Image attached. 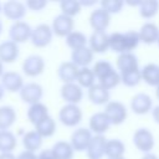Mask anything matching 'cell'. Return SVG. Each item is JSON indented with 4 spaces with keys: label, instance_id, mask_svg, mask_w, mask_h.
<instances>
[{
    "label": "cell",
    "instance_id": "1",
    "mask_svg": "<svg viewBox=\"0 0 159 159\" xmlns=\"http://www.w3.org/2000/svg\"><path fill=\"white\" fill-rule=\"evenodd\" d=\"M82 109L78 104H65L58 112L60 122L66 127H76L82 120Z\"/></svg>",
    "mask_w": 159,
    "mask_h": 159
},
{
    "label": "cell",
    "instance_id": "2",
    "mask_svg": "<svg viewBox=\"0 0 159 159\" xmlns=\"http://www.w3.org/2000/svg\"><path fill=\"white\" fill-rule=\"evenodd\" d=\"M53 37V31L51 25L48 24H39L32 29L31 34V43L35 47H46L47 45L51 43Z\"/></svg>",
    "mask_w": 159,
    "mask_h": 159
},
{
    "label": "cell",
    "instance_id": "3",
    "mask_svg": "<svg viewBox=\"0 0 159 159\" xmlns=\"http://www.w3.org/2000/svg\"><path fill=\"white\" fill-rule=\"evenodd\" d=\"M103 112L108 117L111 124H114V125H119V124L124 123L127 119V116H128L125 106L119 101H109L106 104Z\"/></svg>",
    "mask_w": 159,
    "mask_h": 159
},
{
    "label": "cell",
    "instance_id": "4",
    "mask_svg": "<svg viewBox=\"0 0 159 159\" xmlns=\"http://www.w3.org/2000/svg\"><path fill=\"white\" fill-rule=\"evenodd\" d=\"M133 144L144 154L150 153V150L155 145L154 134L148 128H138L133 134Z\"/></svg>",
    "mask_w": 159,
    "mask_h": 159
},
{
    "label": "cell",
    "instance_id": "5",
    "mask_svg": "<svg viewBox=\"0 0 159 159\" xmlns=\"http://www.w3.org/2000/svg\"><path fill=\"white\" fill-rule=\"evenodd\" d=\"M19 93H20L21 101L31 106V104L41 102V98L43 96V88L37 82H29L24 84V87L21 88Z\"/></svg>",
    "mask_w": 159,
    "mask_h": 159
},
{
    "label": "cell",
    "instance_id": "6",
    "mask_svg": "<svg viewBox=\"0 0 159 159\" xmlns=\"http://www.w3.org/2000/svg\"><path fill=\"white\" fill-rule=\"evenodd\" d=\"M92 138H93V133L89 130V128L81 127L73 130V133L71 134L70 143L75 152H86Z\"/></svg>",
    "mask_w": 159,
    "mask_h": 159
},
{
    "label": "cell",
    "instance_id": "7",
    "mask_svg": "<svg viewBox=\"0 0 159 159\" xmlns=\"http://www.w3.org/2000/svg\"><path fill=\"white\" fill-rule=\"evenodd\" d=\"M51 27H52L53 35L66 39L72 31H75L73 30V27H75L73 17H70V16L63 15V14H58L57 16L53 17Z\"/></svg>",
    "mask_w": 159,
    "mask_h": 159
},
{
    "label": "cell",
    "instance_id": "8",
    "mask_svg": "<svg viewBox=\"0 0 159 159\" xmlns=\"http://www.w3.org/2000/svg\"><path fill=\"white\" fill-rule=\"evenodd\" d=\"M31 34H32V27L24 20L15 21L9 29V37L11 41L16 43H22L29 41L31 39Z\"/></svg>",
    "mask_w": 159,
    "mask_h": 159
},
{
    "label": "cell",
    "instance_id": "9",
    "mask_svg": "<svg viewBox=\"0 0 159 159\" xmlns=\"http://www.w3.org/2000/svg\"><path fill=\"white\" fill-rule=\"evenodd\" d=\"M46 63L41 55H30L22 62V72L29 77H37L45 71Z\"/></svg>",
    "mask_w": 159,
    "mask_h": 159
},
{
    "label": "cell",
    "instance_id": "10",
    "mask_svg": "<svg viewBox=\"0 0 159 159\" xmlns=\"http://www.w3.org/2000/svg\"><path fill=\"white\" fill-rule=\"evenodd\" d=\"M27 7L25 2L19 0H7L2 4V14L5 17L15 21H21L26 15Z\"/></svg>",
    "mask_w": 159,
    "mask_h": 159
},
{
    "label": "cell",
    "instance_id": "11",
    "mask_svg": "<svg viewBox=\"0 0 159 159\" xmlns=\"http://www.w3.org/2000/svg\"><path fill=\"white\" fill-rule=\"evenodd\" d=\"M60 94L67 104H78L83 98V89L80 84L75 83H65L60 89Z\"/></svg>",
    "mask_w": 159,
    "mask_h": 159
},
{
    "label": "cell",
    "instance_id": "12",
    "mask_svg": "<svg viewBox=\"0 0 159 159\" xmlns=\"http://www.w3.org/2000/svg\"><path fill=\"white\" fill-rule=\"evenodd\" d=\"M130 109L135 114H147L153 109V99L149 94L139 92L134 94L130 99Z\"/></svg>",
    "mask_w": 159,
    "mask_h": 159
},
{
    "label": "cell",
    "instance_id": "13",
    "mask_svg": "<svg viewBox=\"0 0 159 159\" xmlns=\"http://www.w3.org/2000/svg\"><path fill=\"white\" fill-rule=\"evenodd\" d=\"M88 47L93 53H104L109 48V35L106 31H93L88 39Z\"/></svg>",
    "mask_w": 159,
    "mask_h": 159
},
{
    "label": "cell",
    "instance_id": "14",
    "mask_svg": "<svg viewBox=\"0 0 159 159\" xmlns=\"http://www.w3.org/2000/svg\"><path fill=\"white\" fill-rule=\"evenodd\" d=\"M2 87L7 92H20L24 87V78L22 76L16 71H5L4 75L0 78Z\"/></svg>",
    "mask_w": 159,
    "mask_h": 159
},
{
    "label": "cell",
    "instance_id": "15",
    "mask_svg": "<svg viewBox=\"0 0 159 159\" xmlns=\"http://www.w3.org/2000/svg\"><path fill=\"white\" fill-rule=\"evenodd\" d=\"M111 125L112 124L104 112H96L91 116L88 122L89 130L94 133V135H104V133L109 129Z\"/></svg>",
    "mask_w": 159,
    "mask_h": 159
},
{
    "label": "cell",
    "instance_id": "16",
    "mask_svg": "<svg viewBox=\"0 0 159 159\" xmlns=\"http://www.w3.org/2000/svg\"><path fill=\"white\" fill-rule=\"evenodd\" d=\"M111 22V15L102 7L94 9L89 15V25L93 31H106Z\"/></svg>",
    "mask_w": 159,
    "mask_h": 159
},
{
    "label": "cell",
    "instance_id": "17",
    "mask_svg": "<svg viewBox=\"0 0 159 159\" xmlns=\"http://www.w3.org/2000/svg\"><path fill=\"white\" fill-rule=\"evenodd\" d=\"M20 55L19 45L11 40L2 41L0 43V61L2 63H12Z\"/></svg>",
    "mask_w": 159,
    "mask_h": 159
},
{
    "label": "cell",
    "instance_id": "18",
    "mask_svg": "<svg viewBox=\"0 0 159 159\" xmlns=\"http://www.w3.org/2000/svg\"><path fill=\"white\" fill-rule=\"evenodd\" d=\"M106 143L107 139L104 135H93L86 150L88 159H102L106 155Z\"/></svg>",
    "mask_w": 159,
    "mask_h": 159
},
{
    "label": "cell",
    "instance_id": "19",
    "mask_svg": "<svg viewBox=\"0 0 159 159\" xmlns=\"http://www.w3.org/2000/svg\"><path fill=\"white\" fill-rule=\"evenodd\" d=\"M80 67H77L72 61H65L58 66L57 75L58 78L65 83H75L77 81Z\"/></svg>",
    "mask_w": 159,
    "mask_h": 159
},
{
    "label": "cell",
    "instance_id": "20",
    "mask_svg": "<svg viewBox=\"0 0 159 159\" xmlns=\"http://www.w3.org/2000/svg\"><path fill=\"white\" fill-rule=\"evenodd\" d=\"M88 99L97 106H102V104H107L109 102L111 98V93L109 89L104 88L102 84H99L98 82L94 83L91 88H88Z\"/></svg>",
    "mask_w": 159,
    "mask_h": 159
},
{
    "label": "cell",
    "instance_id": "21",
    "mask_svg": "<svg viewBox=\"0 0 159 159\" xmlns=\"http://www.w3.org/2000/svg\"><path fill=\"white\" fill-rule=\"evenodd\" d=\"M138 32H139L140 42H144L147 45H152L154 42H158V39H159V27L154 22H152V21L144 22L140 26V30Z\"/></svg>",
    "mask_w": 159,
    "mask_h": 159
},
{
    "label": "cell",
    "instance_id": "22",
    "mask_svg": "<svg viewBox=\"0 0 159 159\" xmlns=\"http://www.w3.org/2000/svg\"><path fill=\"white\" fill-rule=\"evenodd\" d=\"M117 68H118L119 73L138 70L139 63H138L137 56L133 52H125V53L118 55V57H117Z\"/></svg>",
    "mask_w": 159,
    "mask_h": 159
},
{
    "label": "cell",
    "instance_id": "23",
    "mask_svg": "<svg viewBox=\"0 0 159 159\" xmlns=\"http://www.w3.org/2000/svg\"><path fill=\"white\" fill-rule=\"evenodd\" d=\"M93 51L86 46V47H82V48H78V50H75L71 52V61L80 68L82 67H88V65L92 62L93 60Z\"/></svg>",
    "mask_w": 159,
    "mask_h": 159
},
{
    "label": "cell",
    "instance_id": "24",
    "mask_svg": "<svg viewBox=\"0 0 159 159\" xmlns=\"http://www.w3.org/2000/svg\"><path fill=\"white\" fill-rule=\"evenodd\" d=\"M47 116H50L48 114V108L42 102L31 104L29 107V109H27V119L34 125H36L37 123H40Z\"/></svg>",
    "mask_w": 159,
    "mask_h": 159
},
{
    "label": "cell",
    "instance_id": "25",
    "mask_svg": "<svg viewBox=\"0 0 159 159\" xmlns=\"http://www.w3.org/2000/svg\"><path fill=\"white\" fill-rule=\"evenodd\" d=\"M142 80L153 87L159 86V65L157 63H147L142 70Z\"/></svg>",
    "mask_w": 159,
    "mask_h": 159
},
{
    "label": "cell",
    "instance_id": "26",
    "mask_svg": "<svg viewBox=\"0 0 159 159\" xmlns=\"http://www.w3.org/2000/svg\"><path fill=\"white\" fill-rule=\"evenodd\" d=\"M17 114L14 107L11 106H1L0 107V130H7L16 122Z\"/></svg>",
    "mask_w": 159,
    "mask_h": 159
},
{
    "label": "cell",
    "instance_id": "27",
    "mask_svg": "<svg viewBox=\"0 0 159 159\" xmlns=\"http://www.w3.org/2000/svg\"><path fill=\"white\" fill-rule=\"evenodd\" d=\"M42 140H43V138L34 129V130H29V132H26L24 134V137H22V145H24L25 150L36 153V150H39L41 148Z\"/></svg>",
    "mask_w": 159,
    "mask_h": 159
},
{
    "label": "cell",
    "instance_id": "28",
    "mask_svg": "<svg viewBox=\"0 0 159 159\" xmlns=\"http://www.w3.org/2000/svg\"><path fill=\"white\" fill-rule=\"evenodd\" d=\"M16 145V135L10 129L0 130V153H12Z\"/></svg>",
    "mask_w": 159,
    "mask_h": 159
},
{
    "label": "cell",
    "instance_id": "29",
    "mask_svg": "<svg viewBox=\"0 0 159 159\" xmlns=\"http://www.w3.org/2000/svg\"><path fill=\"white\" fill-rule=\"evenodd\" d=\"M35 130L42 137V138H48L52 137L56 133V122L51 116H47L43 118L40 123L35 125Z\"/></svg>",
    "mask_w": 159,
    "mask_h": 159
},
{
    "label": "cell",
    "instance_id": "30",
    "mask_svg": "<svg viewBox=\"0 0 159 159\" xmlns=\"http://www.w3.org/2000/svg\"><path fill=\"white\" fill-rule=\"evenodd\" d=\"M125 145L120 139H107L106 143V157L107 158H120L124 157Z\"/></svg>",
    "mask_w": 159,
    "mask_h": 159
},
{
    "label": "cell",
    "instance_id": "31",
    "mask_svg": "<svg viewBox=\"0 0 159 159\" xmlns=\"http://www.w3.org/2000/svg\"><path fill=\"white\" fill-rule=\"evenodd\" d=\"M52 150L57 159H72L75 150L70 142L58 140L52 145Z\"/></svg>",
    "mask_w": 159,
    "mask_h": 159
},
{
    "label": "cell",
    "instance_id": "32",
    "mask_svg": "<svg viewBox=\"0 0 159 159\" xmlns=\"http://www.w3.org/2000/svg\"><path fill=\"white\" fill-rule=\"evenodd\" d=\"M66 45L72 50H78V48H82V47H86L87 46V42H88V39L87 36L81 32V31H72L67 37H66Z\"/></svg>",
    "mask_w": 159,
    "mask_h": 159
},
{
    "label": "cell",
    "instance_id": "33",
    "mask_svg": "<svg viewBox=\"0 0 159 159\" xmlns=\"http://www.w3.org/2000/svg\"><path fill=\"white\" fill-rule=\"evenodd\" d=\"M96 80L97 78H96L92 68H89V67H82L78 71L76 83L80 84L82 88H91L96 83Z\"/></svg>",
    "mask_w": 159,
    "mask_h": 159
},
{
    "label": "cell",
    "instance_id": "34",
    "mask_svg": "<svg viewBox=\"0 0 159 159\" xmlns=\"http://www.w3.org/2000/svg\"><path fill=\"white\" fill-rule=\"evenodd\" d=\"M138 9H139V15L142 17L152 19L159 11V1L158 0H142Z\"/></svg>",
    "mask_w": 159,
    "mask_h": 159
},
{
    "label": "cell",
    "instance_id": "35",
    "mask_svg": "<svg viewBox=\"0 0 159 159\" xmlns=\"http://www.w3.org/2000/svg\"><path fill=\"white\" fill-rule=\"evenodd\" d=\"M109 48L118 55L125 53V42H124V32H112L109 34Z\"/></svg>",
    "mask_w": 159,
    "mask_h": 159
},
{
    "label": "cell",
    "instance_id": "36",
    "mask_svg": "<svg viewBox=\"0 0 159 159\" xmlns=\"http://www.w3.org/2000/svg\"><path fill=\"white\" fill-rule=\"evenodd\" d=\"M60 9H61V14L73 17L80 14L82 6H81L80 0H61Z\"/></svg>",
    "mask_w": 159,
    "mask_h": 159
},
{
    "label": "cell",
    "instance_id": "37",
    "mask_svg": "<svg viewBox=\"0 0 159 159\" xmlns=\"http://www.w3.org/2000/svg\"><path fill=\"white\" fill-rule=\"evenodd\" d=\"M119 75H120V82L127 87H135L142 81L140 68L128 71V72H124V73H119Z\"/></svg>",
    "mask_w": 159,
    "mask_h": 159
},
{
    "label": "cell",
    "instance_id": "38",
    "mask_svg": "<svg viewBox=\"0 0 159 159\" xmlns=\"http://www.w3.org/2000/svg\"><path fill=\"white\" fill-rule=\"evenodd\" d=\"M93 73L96 76L97 80H101L102 77H104L106 75H108L109 72H112L114 68L112 66V63L107 60H99L97 62H94V66H93Z\"/></svg>",
    "mask_w": 159,
    "mask_h": 159
},
{
    "label": "cell",
    "instance_id": "39",
    "mask_svg": "<svg viewBox=\"0 0 159 159\" xmlns=\"http://www.w3.org/2000/svg\"><path fill=\"white\" fill-rule=\"evenodd\" d=\"M98 83L102 84L107 89H112V88L117 87L120 83V75H119L118 71L113 70L112 72H109L108 75H106L104 77H102L101 80H98Z\"/></svg>",
    "mask_w": 159,
    "mask_h": 159
},
{
    "label": "cell",
    "instance_id": "40",
    "mask_svg": "<svg viewBox=\"0 0 159 159\" xmlns=\"http://www.w3.org/2000/svg\"><path fill=\"white\" fill-rule=\"evenodd\" d=\"M124 42H125V52H132L140 42L139 32L134 30H129L124 32Z\"/></svg>",
    "mask_w": 159,
    "mask_h": 159
},
{
    "label": "cell",
    "instance_id": "41",
    "mask_svg": "<svg viewBox=\"0 0 159 159\" xmlns=\"http://www.w3.org/2000/svg\"><path fill=\"white\" fill-rule=\"evenodd\" d=\"M124 5H125L124 0H102L101 1V7L106 10L109 15L120 12Z\"/></svg>",
    "mask_w": 159,
    "mask_h": 159
},
{
    "label": "cell",
    "instance_id": "42",
    "mask_svg": "<svg viewBox=\"0 0 159 159\" xmlns=\"http://www.w3.org/2000/svg\"><path fill=\"white\" fill-rule=\"evenodd\" d=\"M25 5H26L27 9L39 12V11H41L42 9H45L47 6V1L46 0H27L25 2Z\"/></svg>",
    "mask_w": 159,
    "mask_h": 159
},
{
    "label": "cell",
    "instance_id": "43",
    "mask_svg": "<svg viewBox=\"0 0 159 159\" xmlns=\"http://www.w3.org/2000/svg\"><path fill=\"white\" fill-rule=\"evenodd\" d=\"M37 159H57L52 148H46V149H42L39 154H37Z\"/></svg>",
    "mask_w": 159,
    "mask_h": 159
},
{
    "label": "cell",
    "instance_id": "44",
    "mask_svg": "<svg viewBox=\"0 0 159 159\" xmlns=\"http://www.w3.org/2000/svg\"><path fill=\"white\" fill-rule=\"evenodd\" d=\"M17 159H37V154L34 152L24 150L17 155Z\"/></svg>",
    "mask_w": 159,
    "mask_h": 159
},
{
    "label": "cell",
    "instance_id": "45",
    "mask_svg": "<svg viewBox=\"0 0 159 159\" xmlns=\"http://www.w3.org/2000/svg\"><path fill=\"white\" fill-rule=\"evenodd\" d=\"M152 116H153V119L159 124V104L155 106V107L152 109Z\"/></svg>",
    "mask_w": 159,
    "mask_h": 159
},
{
    "label": "cell",
    "instance_id": "46",
    "mask_svg": "<svg viewBox=\"0 0 159 159\" xmlns=\"http://www.w3.org/2000/svg\"><path fill=\"white\" fill-rule=\"evenodd\" d=\"M0 159H17L12 153H0Z\"/></svg>",
    "mask_w": 159,
    "mask_h": 159
},
{
    "label": "cell",
    "instance_id": "47",
    "mask_svg": "<svg viewBox=\"0 0 159 159\" xmlns=\"http://www.w3.org/2000/svg\"><path fill=\"white\" fill-rule=\"evenodd\" d=\"M81 6H92L96 4V0H80Z\"/></svg>",
    "mask_w": 159,
    "mask_h": 159
},
{
    "label": "cell",
    "instance_id": "48",
    "mask_svg": "<svg viewBox=\"0 0 159 159\" xmlns=\"http://www.w3.org/2000/svg\"><path fill=\"white\" fill-rule=\"evenodd\" d=\"M142 159H159V158L155 154H153V153H147V154H144L142 157Z\"/></svg>",
    "mask_w": 159,
    "mask_h": 159
},
{
    "label": "cell",
    "instance_id": "49",
    "mask_svg": "<svg viewBox=\"0 0 159 159\" xmlns=\"http://www.w3.org/2000/svg\"><path fill=\"white\" fill-rule=\"evenodd\" d=\"M4 94H5V88L2 87V84H1V82H0V101L2 99Z\"/></svg>",
    "mask_w": 159,
    "mask_h": 159
},
{
    "label": "cell",
    "instance_id": "50",
    "mask_svg": "<svg viewBox=\"0 0 159 159\" xmlns=\"http://www.w3.org/2000/svg\"><path fill=\"white\" fill-rule=\"evenodd\" d=\"M4 72H5V71H4V63L0 61V78H1V76L4 75Z\"/></svg>",
    "mask_w": 159,
    "mask_h": 159
},
{
    "label": "cell",
    "instance_id": "51",
    "mask_svg": "<svg viewBox=\"0 0 159 159\" xmlns=\"http://www.w3.org/2000/svg\"><path fill=\"white\" fill-rule=\"evenodd\" d=\"M155 97H157V99L159 101V86L155 87Z\"/></svg>",
    "mask_w": 159,
    "mask_h": 159
},
{
    "label": "cell",
    "instance_id": "52",
    "mask_svg": "<svg viewBox=\"0 0 159 159\" xmlns=\"http://www.w3.org/2000/svg\"><path fill=\"white\" fill-rule=\"evenodd\" d=\"M107 159H125L124 157H120V158H107Z\"/></svg>",
    "mask_w": 159,
    "mask_h": 159
},
{
    "label": "cell",
    "instance_id": "53",
    "mask_svg": "<svg viewBox=\"0 0 159 159\" xmlns=\"http://www.w3.org/2000/svg\"><path fill=\"white\" fill-rule=\"evenodd\" d=\"M1 31H2V22H1V20H0V34H1Z\"/></svg>",
    "mask_w": 159,
    "mask_h": 159
},
{
    "label": "cell",
    "instance_id": "54",
    "mask_svg": "<svg viewBox=\"0 0 159 159\" xmlns=\"http://www.w3.org/2000/svg\"><path fill=\"white\" fill-rule=\"evenodd\" d=\"M0 12H2V4L0 2Z\"/></svg>",
    "mask_w": 159,
    "mask_h": 159
},
{
    "label": "cell",
    "instance_id": "55",
    "mask_svg": "<svg viewBox=\"0 0 159 159\" xmlns=\"http://www.w3.org/2000/svg\"><path fill=\"white\" fill-rule=\"evenodd\" d=\"M157 43H158V46H159V39H158V42H157Z\"/></svg>",
    "mask_w": 159,
    "mask_h": 159
}]
</instances>
